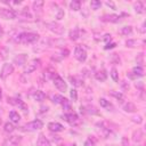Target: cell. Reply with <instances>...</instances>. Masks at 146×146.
I'll return each instance as SVG.
<instances>
[{
	"instance_id": "1",
	"label": "cell",
	"mask_w": 146,
	"mask_h": 146,
	"mask_svg": "<svg viewBox=\"0 0 146 146\" xmlns=\"http://www.w3.org/2000/svg\"><path fill=\"white\" fill-rule=\"evenodd\" d=\"M39 36L40 35L34 32H22L16 35L15 41L18 43H23V44H32L39 40Z\"/></svg>"
},
{
	"instance_id": "2",
	"label": "cell",
	"mask_w": 146,
	"mask_h": 146,
	"mask_svg": "<svg viewBox=\"0 0 146 146\" xmlns=\"http://www.w3.org/2000/svg\"><path fill=\"white\" fill-rule=\"evenodd\" d=\"M46 27H47L50 32H52V33H55V34H57V35L64 34V31H65L64 26H63L62 24L57 23V22H47V23H46Z\"/></svg>"
},
{
	"instance_id": "3",
	"label": "cell",
	"mask_w": 146,
	"mask_h": 146,
	"mask_svg": "<svg viewBox=\"0 0 146 146\" xmlns=\"http://www.w3.org/2000/svg\"><path fill=\"white\" fill-rule=\"evenodd\" d=\"M52 82H54V84H55V87L59 90V91H62V92H65L66 90H67V83L64 81V79L62 78V76H59L57 73L55 74V76L52 78Z\"/></svg>"
},
{
	"instance_id": "4",
	"label": "cell",
	"mask_w": 146,
	"mask_h": 146,
	"mask_svg": "<svg viewBox=\"0 0 146 146\" xmlns=\"http://www.w3.org/2000/svg\"><path fill=\"white\" fill-rule=\"evenodd\" d=\"M74 57L80 62L83 63L87 59V50L82 46H76L74 48Z\"/></svg>"
},
{
	"instance_id": "5",
	"label": "cell",
	"mask_w": 146,
	"mask_h": 146,
	"mask_svg": "<svg viewBox=\"0 0 146 146\" xmlns=\"http://www.w3.org/2000/svg\"><path fill=\"white\" fill-rule=\"evenodd\" d=\"M63 120H65L66 122H68L71 125H76L80 123V119L76 113L74 112H67L63 115Z\"/></svg>"
},
{
	"instance_id": "6",
	"label": "cell",
	"mask_w": 146,
	"mask_h": 146,
	"mask_svg": "<svg viewBox=\"0 0 146 146\" xmlns=\"http://www.w3.org/2000/svg\"><path fill=\"white\" fill-rule=\"evenodd\" d=\"M17 13L11 8H0V17L3 19H14L16 18Z\"/></svg>"
},
{
	"instance_id": "7",
	"label": "cell",
	"mask_w": 146,
	"mask_h": 146,
	"mask_svg": "<svg viewBox=\"0 0 146 146\" xmlns=\"http://www.w3.org/2000/svg\"><path fill=\"white\" fill-rule=\"evenodd\" d=\"M39 65H40V59H38V58L32 59L30 63L25 64V66H24V73L25 74H30V73L34 72L39 67Z\"/></svg>"
},
{
	"instance_id": "8",
	"label": "cell",
	"mask_w": 146,
	"mask_h": 146,
	"mask_svg": "<svg viewBox=\"0 0 146 146\" xmlns=\"http://www.w3.org/2000/svg\"><path fill=\"white\" fill-rule=\"evenodd\" d=\"M14 72V65L10 64V63H5L2 68H1V72H0V78L2 80H5L7 76H9L11 73Z\"/></svg>"
},
{
	"instance_id": "9",
	"label": "cell",
	"mask_w": 146,
	"mask_h": 146,
	"mask_svg": "<svg viewBox=\"0 0 146 146\" xmlns=\"http://www.w3.org/2000/svg\"><path fill=\"white\" fill-rule=\"evenodd\" d=\"M25 128H26V130H30V131H36V130H40L43 128V122L41 120H33V121L26 123Z\"/></svg>"
},
{
	"instance_id": "10",
	"label": "cell",
	"mask_w": 146,
	"mask_h": 146,
	"mask_svg": "<svg viewBox=\"0 0 146 146\" xmlns=\"http://www.w3.org/2000/svg\"><path fill=\"white\" fill-rule=\"evenodd\" d=\"M21 140H22L21 136H10L5 140L3 146H17L21 143Z\"/></svg>"
},
{
	"instance_id": "11",
	"label": "cell",
	"mask_w": 146,
	"mask_h": 146,
	"mask_svg": "<svg viewBox=\"0 0 146 146\" xmlns=\"http://www.w3.org/2000/svg\"><path fill=\"white\" fill-rule=\"evenodd\" d=\"M26 60H27V55L26 54H19L17 56L14 57V64L17 65V66H24L26 64Z\"/></svg>"
},
{
	"instance_id": "12",
	"label": "cell",
	"mask_w": 146,
	"mask_h": 146,
	"mask_svg": "<svg viewBox=\"0 0 146 146\" xmlns=\"http://www.w3.org/2000/svg\"><path fill=\"white\" fill-rule=\"evenodd\" d=\"M121 16L120 15H116V14H111V15H104L100 19L103 22H106V23H117L120 21Z\"/></svg>"
},
{
	"instance_id": "13",
	"label": "cell",
	"mask_w": 146,
	"mask_h": 146,
	"mask_svg": "<svg viewBox=\"0 0 146 146\" xmlns=\"http://www.w3.org/2000/svg\"><path fill=\"white\" fill-rule=\"evenodd\" d=\"M48 129L52 132H60L64 130V125L60 124L59 122H49L48 123Z\"/></svg>"
},
{
	"instance_id": "14",
	"label": "cell",
	"mask_w": 146,
	"mask_h": 146,
	"mask_svg": "<svg viewBox=\"0 0 146 146\" xmlns=\"http://www.w3.org/2000/svg\"><path fill=\"white\" fill-rule=\"evenodd\" d=\"M36 146H51V144L43 133H40L36 139Z\"/></svg>"
},
{
	"instance_id": "15",
	"label": "cell",
	"mask_w": 146,
	"mask_h": 146,
	"mask_svg": "<svg viewBox=\"0 0 146 146\" xmlns=\"http://www.w3.org/2000/svg\"><path fill=\"white\" fill-rule=\"evenodd\" d=\"M99 104H100V106H102L103 108H105V110H107V111H113V110H114L113 104H112L110 100H107L106 98H99Z\"/></svg>"
},
{
	"instance_id": "16",
	"label": "cell",
	"mask_w": 146,
	"mask_h": 146,
	"mask_svg": "<svg viewBox=\"0 0 146 146\" xmlns=\"http://www.w3.org/2000/svg\"><path fill=\"white\" fill-rule=\"evenodd\" d=\"M80 35H81V30H80L79 27H74V29H72V30L70 31V34H68L70 39L73 40V41H76V40L80 38Z\"/></svg>"
},
{
	"instance_id": "17",
	"label": "cell",
	"mask_w": 146,
	"mask_h": 146,
	"mask_svg": "<svg viewBox=\"0 0 146 146\" xmlns=\"http://www.w3.org/2000/svg\"><path fill=\"white\" fill-rule=\"evenodd\" d=\"M123 111L127 112V113H135L137 111V107L133 103L131 102H127L124 105H123Z\"/></svg>"
},
{
	"instance_id": "18",
	"label": "cell",
	"mask_w": 146,
	"mask_h": 146,
	"mask_svg": "<svg viewBox=\"0 0 146 146\" xmlns=\"http://www.w3.org/2000/svg\"><path fill=\"white\" fill-rule=\"evenodd\" d=\"M70 82L72 83V86H74V87H82L83 86V80L82 79H80V78H78V76H75V75H71L70 78Z\"/></svg>"
},
{
	"instance_id": "19",
	"label": "cell",
	"mask_w": 146,
	"mask_h": 146,
	"mask_svg": "<svg viewBox=\"0 0 146 146\" xmlns=\"http://www.w3.org/2000/svg\"><path fill=\"white\" fill-rule=\"evenodd\" d=\"M143 137H144V133H143V131L140 129H137V130H135L132 132V140L135 143H139L143 139Z\"/></svg>"
},
{
	"instance_id": "20",
	"label": "cell",
	"mask_w": 146,
	"mask_h": 146,
	"mask_svg": "<svg viewBox=\"0 0 146 146\" xmlns=\"http://www.w3.org/2000/svg\"><path fill=\"white\" fill-rule=\"evenodd\" d=\"M43 5H44V2H43L42 0L33 1V3H32V9H33L35 13H40L41 9L43 8Z\"/></svg>"
},
{
	"instance_id": "21",
	"label": "cell",
	"mask_w": 146,
	"mask_h": 146,
	"mask_svg": "<svg viewBox=\"0 0 146 146\" xmlns=\"http://www.w3.org/2000/svg\"><path fill=\"white\" fill-rule=\"evenodd\" d=\"M119 33L121 35H124V36H128V35H131L132 34V26L130 25H127V26H123L119 30Z\"/></svg>"
},
{
	"instance_id": "22",
	"label": "cell",
	"mask_w": 146,
	"mask_h": 146,
	"mask_svg": "<svg viewBox=\"0 0 146 146\" xmlns=\"http://www.w3.org/2000/svg\"><path fill=\"white\" fill-rule=\"evenodd\" d=\"M136 78H141V76H144V67L143 66H135L133 68H132V72H131Z\"/></svg>"
},
{
	"instance_id": "23",
	"label": "cell",
	"mask_w": 146,
	"mask_h": 146,
	"mask_svg": "<svg viewBox=\"0 0 146 146\" xmlns=\"http://www.w3.org/2000/svg\"><path fill=\"white\" fill-rule=\"evenodd\" d=\"M33 98H34V100H36V102H43V100L46 99V94H44L43 91H41V90H36V91H34V94H33Z\"/></svg>"
},
{
	"instance_id": "24",
	"label": "cell",
	"mask_w": 146,
	"mask_h": 146,
	"mask_svg": "<svg viewBox=\"0 0 146 146\" xmlns=\"http://www.w3.org/2000/svg\"><path fill=\"white\" fill-rule=\"evenodd\" d=\"M95 78L98 80V81H100V82H103V81H105L106 80V78H107V73L104 71V70H99V71H97L96 73H95Z\"/></svg>"
},
{
	"instance_id": "25",
	"label": "cell",
	"mask_w": 146,
	"mask_h": 146,
	"mask_svg": "<svg viewBox=\"0 0 146 146\" xmlns=\"http://www.w3.org/2000/svg\"><path fill=\"white\" fill-rule=\"evenodd\" d=\"M133 8H135V10H136L137 14H143L145 11V6H144V2H141V1L136 2L133 5Z\"/></svg>"
},
{
	"instance_id": "26",
	"label": "cell",
	"mask_w": 146,
	"mask_h": 146,
	"mask_svg": "<svg viewBox=\"0 0 146 146\" xmlns=\"http://www.w3.org/2000/svg\"><path fill=\"white\" fill-rule=\"evenodd\" d=\"M111 95H112L114 98H116V100H117L119 103H123V102H124V95H123L122 92L112 90V91H111Z\"/></svg>"
},
{
	"instance_id": "27",
	"label": "cell",
	"mask_w": 146,
	"mask_h": 146,
	"mask_svg": "<svg viewBox=\"0 0 146 146\" xmlns=\"http://www.w3.org/2000/svg\"><path fill=\"white\" fill-rule=\"evenodd\" d=\"M9 119L11 120V122L18 123L19 120H21V116H19V114H18L16 111H10V112H9Z\"/></svg>"
},
{
	"instance_id": "28",
	"label": "cell",
	"mask_w": 146,
	"mask_h": 146,
	"mask_svg": "<svg viewBox=\"0 0 146 146\" xmlns=\"http://www.w3.org/2000/svg\"><path fill=\"white\" fill-rule=\"evenodd\" d=\"M16 105L24 112V113H27L29 112V107H27V105L22 100V99H19V98H16Z\"/></svg>"
},
{
	"instance_id": "29",
	"label": "cell",
	"mask_w": 146,
	"mask_h": 146,
	"mask_svg": "<svg viewBox=\"0 0 146 146\" xmlns=\"http://www.w3.org/2000/svg\"><path fill=\"white\" fill-rule=\"evenodd\" d=\"M70 8H71L72 10H74V11L80 10V9H81V1H79V0H73V1H71V2H70Z\"/></svg>"
},
{
	"instance_id": "30",
	"label": "cell",
	"mask_w": 146,
	"mask_h": 146,
	"mask_svg": "<svg viewBox=\"0 0 146 146\" xmlns=\"http://www.w3.org/2000/svg\"><path fill=\"white\" fill-rule=\"evenodd\" d=\"M139 43H140V41H138L136 39H130V40H127L125 41V46L128 48H136V47L139 46Z\"/></svg>"
},
{
	"instance_id": "31",
	"label": "cell",
	"mask_w": 146,
	"mask_h": 146,
	"mask_svg": "<svg viewBox=\"0 0 146 146\" xmlns=\"http://www.w3.org/2000/svg\"><path fill=\"white\" fill-rule=\"evenodd\" d=\"M3 130H5V132L10 133V132H13V131L15 130V127H14V124H13L11 122H7V123H5V125H3Z\"/></svg>"
},
{
	"instance_id": "32",
	"label": "cell",
	"mask_w": 146,
	"mask_h": 146,
	"mask_svg": "<svg viewBox=\"0 0 146 146\" xmlns=\"http://www.w3.org/2000/svg\"><path fill=\"white\" fill-rule=\"evenodd\" d=\"M90 7H91L92 10H98V9H100V7H102V2H100L99 0H92V1L90 2Z\"/></svg>"
},
{
	"instance_id": "33",
	"label": "cell",
	"mask_w": 146,
	"mask_h": 146,
	"mask_svg": "<svg viewBox=\"0 0 146 146\" xmlns=\"http://www.w3.org/2000/svg\"><path fill=\"white\" fill-rule=\"evenodd\" d=\"M60 105L63 106V110H64V111H66V112H71V102H70L67 98H65Z\"/></svg>"
},
{
	"instance_id": "34",
	"label": "cell",
	"mask_w": 146,
	"mask_h": 146,
	"mask_svg": "<svg viewBox=\"0 0 146 146\" xmlns=\"http://www.w3.org/2000/svg\"><path fill=\"white\" fill-rule=\"evenodd\" d=\"M51 99H52V103H55V104H62L63 100L65 99V97H63L62 95H54Z\"/></svg>"
},
{
	"instance_id": "35",
	"label": "cell",
	"mask_w": 146,
	"mask_h": 146,
	"mask_svg": "<svg viewBox=\"0 0 146 146\" xmlns=\"http://www.w3.org/2000/svg\"><path fill=\"white\" fill-rule=\"evenodd\" d=\"M111 78L113 79V81L114 82H117L119 81V73H117V70L115 68V67H113L112 70H111Z\"/></svg>"
},
{
	"instance_id": "36",
	"label": "cell",
	"mask_w": 146,
	"mask_h": 146,
	"mask_svg": "<svg viewBox=\"0 0 146 146\" xmlns=\"http://www.w3.org/2000/svg\"><path fill=\"white\" fill-rule=\"evenodd\" d=\"M136 62L138 64V66H143L144 65V52H139L136 57Z\"/></svg>"
},
{
	"instance_id": "37",
	"label": "cell",
	"mask_w": 146,
	"mask_h": 146,
	"mask_svg": "<svg viewBox=\"0 0 146 146\" xmlns=\"http://www.w3.org/2000/svg\"><path fill=\"white\" fill-rule=\"evenodd\" d=\"M57 8V14H56V19H58V21H60V19H63L64 18V15H65V13H64V10L62 9V8H59V7H56Z\"/></svg>"
},
{
	"instance_id": "38",
	"label": "cell",
	"mask_w": 146,
	"mask_h": 146,
	"mask_svg": "<svg viewBox=\"0 0 146 146\" xmlns=\"http://www.w3.org/2000/svg\"><path fill=\"white\" fill-rule=\"evenodd\" d=\"M131 121L137 123V124H141L143 123V116L141 115H133V116H131Z\"/></svg>"
},
{
	"instance_id": "39",
	"label": "cell",
	"mask_w": 146,
	"mask_h": 146,
	"mask_svg": "<svg viewBox=\"0 0 146 146\" xmlns=\"http://www.w3.org/2000/svg\"><path fill=\"white\" fill-rule=\"evenodd\" d=\"M70 96H71V99L73 100V102H76L78 100V91L75 90V89H71V91H70Z\"/></svg>"
},
{
	"instance_id": "40",
	"label": "cell",
	"mask_w": 146,
	"mask_h": 146,
	"mask_svg": "<svg viewBox=\"0 0 146 146\" xmlns=\"http://www.w3.org/2000/svg\"><path fill=\"white\" fill-rule=\"evenodd\" d=\"M7 55H8V49L6 47H0V57L5 59L7 57Z\"/></svg>"
},
{
	"instance_id": "41",
	"label": "cell",
	"mask_w": 146,
	"mask_h": 146,
	"mask_svg": "<svg viewBox=\"0 0 146 146\" xmlns=\"http://www.w3.org/2000/svg\"><path fill=\"white\" fill-rule=\"evenodd\" d=\"M21 14H22V16H24V17H29V18H31V17H32V15L30 14V10H29V8H27V7L23 8Z\"/></svg>"
},
{
	"instance_id": "42",
	"label": "cell",
	"mask_w": 146,
	"mask_h": 146,
	"mask_svg": "<svg viewBox=\"0 0 146 146\" xmlns=\"http://www.w3.org/2000/svg\"><path fill=\"white\" fill-rule=\"evenodd\" d=\"M87 113H90V114H98V111L95 106H87Z\"/></svg>"
},
{
	"instance_id": "43",
	"label": "cell",
	"mask_w": 146,
	"mask_h": 146,
	"mask_svg": "<svg viewBox=\"0 0 146 146\" xmlns=\"http://www.w3.org/2000/svg\"><path fill=\"white\" fill-rule=\"evenodd\" d=\"M95 145V140L91 139V138H88L86 141H84V146H94Z\"/></svg>"
},
{
	"instance_id": "44",
	"label": "cell",
	"mask_w": 146,
	"mask_h": 146,
	"mask_svg": "<svg viewBox=\"0 0 146 146\" xmlns=\"http://www.w3.org/2000/svg\"><path fill=\"white\" fill-rule=\"evenodd\" d=\"M115 46H116L115 42H111V43L108 42V43H106V46L104 47V49H106V50H107V49H112V48H114Z\"/></svg>"
},
{
	"instance_id": "45",
	"label": "cell",
	"mask_w": 146,
	"mask_h": 146,
	"mask_svg": "<svg viewBox=\"0 0 146 146\" xmlns=\"http://www.w3.org/2000/svg\"><path fill=\"white\" fill-rule=\"evenodd\" d=\"M121 86H122V89L123 90H128L129 89V83L127 81H122L121 82Z\"/></svg>"
},
{
	"instance_id": "46",
	"label": "cell",
	"mask_w": 146,
	"mask_h": 146,
	"mask_svg": "<svg viewBox=\"0 0 146 146\" xmlns=\"http://www.w3.org/2000/svg\"><path fill=\"white\" fill-rule=\"evenodd\" d=\"M135 87L138 88V89H140V91H144V86H143L141 82H136L135 83Z\"/></svg>"
},
{
	"instance_id": "47",
	"label": "cell",
	"mask_w": 146,
	"mask_h": 146,
	"mask_svg": "<svg viewBox=\"0 0 146 146\" xmlns=\"http://www.w3.org/2000/svg\"><path fill=\"white\" fill-rule=\"evenodd\" d=\"M103 39H104V41H106V42L108 43V41H111V40H112V35H111V34H105Z\"/></svg>"
},
{
	"instance_id": "48",
	"label": "cell",
	"mask_w": 146,
	"mask_h": 146,
	"mask_svg": "<svg viewBox=\"0 0 146 146\" xmlns=\"http://www.w3.org/2000/svg\"><path fill=\"white\" fill-rule=\"evenodd\" d=\"M122 146H129V140H128L127 137L122 138Z\"/></svg>"
},
{
	"instance_id": "49",
	"label": "cell",
	"mask_w": 146,
	"mask_h": 146,
	"mask_svg": "<svg viewBox=\"0 0 146 146\" xmlns=\"http://www.w3.org/2000/svg\"><path fill=\"white\" fill-rule=\"evenodd\" d=\"M106 6H108V7H111V8H112V9H114V10L116 9V7H115V5H114V3L112 2V1H106Z\"/></svg>"
},
{
	"instance_id": "50",
	"label": "cell",
	"mask_w": 146,
	"mask_h": 146,
	"mask_svg": "<svg viewBox=\"0 0 146 146\" xmlns=\"http://www.w3.org/2000/svg\"><path fill=\"white\" fill-rule=\"evenodd\" d=\"M127 75H128V78H130V79H132V80H133V79H137V78H136V76H135V75H133L131 72H129Z\"/></svg>"
},
{
	"instance_id": "51",
	"label": "cell",
	"mask_w": 146,
	"mask_h": 146,
	"mask_svg": "<svg viewBox=\"0 0 146 146\" xmlns=\"http://www.w3.org/2000/svg\"><path fill=\"white\" fill-rule=\"evenodd\" d=\"M140 32L141 33H145V23L141 24V29H140Z\"/></svg>"
},
{
	"instance_id": "52",
	"label": "cell",
	"mask_w": 146,
	"mask_h": 146,
	"mask_svg": "<svg viewBox=\"0 0 146 146\" xmlns=\"http://www.w3.org/2000/svg\"><path fill=\"white\" fill-rule=\"evenodd\" d=\"M44 111H46V112L48 111V107H47V106H42V107H41V112H44Z\"/></svg>"
},
{
	"instance_id": "53",
	"label": "cell",
	"mask_w": 146,
	"mask_h": 146,
	"mask_svg": "<svg viewBox=\"0 0 146 146\" xmlns=\"http://www.w3.org/2000/svg\"><path fill=\"white\" fill-rule=\"evenodd\" d=\"M3 35V29H2V26L0 25V36H2Z\"/></svg>"
},
{
	"instance_id": "54",
	"label": "cell",
	"mask_w": 146,
	"mask_h": 146,
	"mask_svg": "<svg viewBox=\"0 0 146 146\" xmlns=\"http://www.w3.org/2000/svg\"><path fill=\"white\" fill-rule=\"evenodd\" d=\"M1 98H2V92H1V89H0V100H1Z\"/></svg>"
},
{
	"instance_id": "55",
	"label": "cell",
	"mask_w": 146,
	"mask_h": 146,
	"mask_svg": "<svg viewBox=\"0 0 146 146\" xmlns=\"http://www.w3.org/2000/svg\"><path fill=\"white\" fill-rule=\"evenodd\" d=\"M0 124H1V119H0Z\"/></svg>"
},
{
	"instance_id": "56",
	"label": "cell",
	"mask_w": 146,
	"mask_h": 146,
	"mask_svg": "<svg viewBox=\"0 0 146 146\" xmlns=\"http://www.w3.org/2000/svg\"><path fill=\"white\" fill-rule=\"evenodd\" d=\"M73 146H76V145H75V144H74V145H73Z\"/></svg>"
}]
</instances>
